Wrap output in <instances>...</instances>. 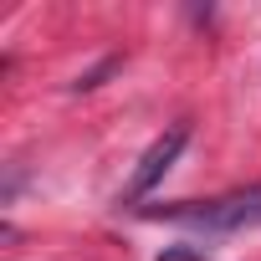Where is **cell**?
<instances>
[{
    "label": "cell",
    "instance_id": "7a4b0ae2",
    "mask_svg": "<svg viewBox=\"0 0 261 261\" xmlns=\"http://www.w3.org/2000/svg\"><path fill=\"white\" fill-rule=\"evenodd\" d=\"M185 139H190V123H169L164 134L144 149V159H139V169L128 174V185H123V205H139L169 169H174V159H179V149H185Z\"/></svg>",
    "mask_w": 261,
    "mask_h": 261
},
{
    "label": "cell",
    "instance_id": "6da1fadb",
    "mask_svg": "<svg viewBox=\"0 0 261 261\" xmlns=\"http://www.w3.org/2000/svg\"><path fill=\"white\" fill-rule=\"evenodd\" d=\"M149 220H174V225H195V230H241V225H261V190H241L225 200H185V205H159L144 210Z\"/></svg>",
    "mask_w": 261,
    "mask_h": 261
},
{
    "label": "cell",
    "instance_id": "3957f363",
    "mask_svg": "<svg viewBox=\"0 0 261 261\" xmlns=\"http://www.w3.org/2000/svg\"><path fill=\"white\" fill-rule=\"evenodd\" d=\"M154 261H205V246H164Z\"/></svg>",
    "mask_w": 261,
    "mask_h": 261
},
{
    "label": "cell",
    "instance_id": "277c9868",
    "mask_svg": "<svg viewBox=\"0 0 261 261\" xmlns=\"http://www.w3.org/2000/svg\"><path fill=\"white\" fill-rule=\"evenodd\" d=\"M113 67H118V62H102V67H92V72H82V77H77L72 87H77V92H87V87H97V82H102V77H108Z\"/></svg>",
    "mask_w": 261,
    "mask_h": 261
}]
</instances>
